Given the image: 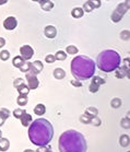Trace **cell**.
I'll return each mask as SVG.
<instances>
[{
    "mask_svg": "<svg viewBox=\"0 0 130 152\" xmlns=\"http://www.w3.org/2000/svg\"><path fill=\"white\" fill-rule=\"evenodd\" d=\"M54 137V127L49 121L37 118L28 126V139L33 145L41 147L48 145Z\"/></svg>",
    "mask_w": 130,
    "mask_h": 152,
    "instance_id": "6da1fadb",
    "label": "cell"
},
{
    "mask_svg": "<svg viewBox=\"0 0 130 152\" xmlns=\"http://www.w3.org/2000/svg\"><path fill=\"white\" fill-rule=\"evenodd\" d=\"M58 149L60 152H86L88 145L84 136L81 132L70 129L60 135Z\"/></svg>",
    "mask_w": 130,
    "mask_h": 152,
    "instance_id": "7a4b0ae2",
    "label": "cell"
},
{
    "mask_svg": "<svg viewBox=\"0 0 130 152\" xmlns=\"http://www.w3.org/2000/svg\"><path fill=\"white\" fill-rule=\"evenodd\" d=\"M95 62L88 56L80 55L72 59L70 69L74 79L79 81L91 79L95 73Z\"/></svg>",
    "mask_w": 130,
    "mask_h": 152,
    "instance_id": "3957f363",
    "label": "cell"
},
{
    "mask_svg": "<svg viewBox=\"0 0 130 152\" xmlns=\"http://www.w3.org/2000/svg\"><path fill=\"white\" fill-rule=\"evenodd\" d=\"M120 62L121 58L118 53L113 49H106L99 53L95 65L103 72H113L120 66Z\"/></svg>",
    "mask_w": 130,
    "mask_h": 152,
    "instance_id": "277c9868",
    "label": "cell"
},
{
    "mask_svg": "<svg viewBox=\"0 0 130 152\" xmlns=\"http://www.w3.org/2000/svg\"><path fill=\"white\" fill-rule=\"evenodd\" d=\"M128 10H129V0H126L125 2H121V4H119L117 6L116 9L113 11L110 19H112L113 22L117 23V22L121 21V19L128 12Z\"/></svg>",
    "mask_w": 130,
    "mask_h": 152,
    "instance_id": "5b68a950",
    "label": "cell"
},
{
    "mask_svg": "<svg viewBox=\"0 0 130 152\" xmlns=\"http://www.w3.org/2000/svg\"><path fill=\"white\" fill-rule=\"evenodd\" d=\"M25 79L28 81V86L30 90H36L39 86V81L37 79V76H35L31 72L25 73Z\"/></svg>",
    "mask_w": 130,
    "mask_h": 152,
    "instance_id": "8992f818",
    "label": "cell"
},
{
    "mask_svg": "<svg viewBox=\"0 0 130 152\" xmlns=\"http://www.w3.org/2000/svg\"><path fill=\"white\" fill-rule=\"evenodd\" d=\"M20 54L21 57L24 59V60H30V59L33 57L34 55V49L32 48L30 45H23L20 47Z\"/></svg>",
    "mask_w": 130,
    "mask_h": 152,
    "instance_id": "52a82bcc",
    "label": "cell"
},
{
    "mask_svg": "<svg viewBox=\"0 0 130 152\" xmlns=\"http://www.w3.org/2000/svg\"><path fill=\"white\" fill-rule=\"evenodd\" d=\"M43 62L41 60H35L33 62H30V70H28V72L33 73L35 76H37L38 73L42 72V70H43Z\"/></svg>",
    "mask_w": 130,
    "mask_h": 152,
    "instance_id": "ba28073f",
    "label": "cell"
},
{
    "mask_svg": "<svg viewBox=\"0 0 130 152\" xmlns=\"http://www.w3.org/2000/svg\"><path fill=\"white\" fill-rule=\"evenodd\" d=\"M18 21L14 17H8L6 20L4 21V28L8 31H12L17 28Z\"/></svg>",
    "mask_w": 130,
    "mask_h": 152,
    "instance_id": "9c48e42d",
    "label": "cell"
},
{
    "mask_svg": "<svg viewBox=\"0 0 130 152\" xmlns=\"http://www.w3.org/2000/svg\"><path fill=\"white\" fill-rule=\"evenodd\" d=\"M115 75L118 79H123V78H127L129 76V67L128 66H119L115 70Z\"/></svg>",
    "mask_w": 130,
    "mask_h": 152,
    "instance_id": "30bf717a",
    "label": "cell"
},
{
    "mask_svg": "<svg viewBox=\"0 0 130 152\" xmlns=\"http://www.w3.org/2000/svg\"><path fill=\"white\" fill-rule=\"evenodd\" d=\"M44 34L47 38H55L56 35H57V30H56L55 26H53V25H48V26L45 28Z\"/></svg>",
    "mask_w": 130,
    "mask_h": 152,
    "instance_id": "8fae6325",
    "label": "cell"
},
{
    "mask_svg": "<svg viewBox=\"0 0 130 152\" xmlns=\"http://www.w3.org/2000/svg\"><path fill=\"white\" fill-rule=\"evenodd\" d=\"M20 121H21V124L23 125L24 127H28L30 124L33 121V119H32L31 115L28 114V112H25V113H24V114L20 117Z\"/></svg>",
    "mask_w": 130,
    "mask_h": 152,
    "instance_id": "7c38bea8",
    "label": "cell"
},
{
    "mask_svg": "<svg viewBox=\"0 0 130 152\" xmlns=\"http://www.w3.org/2000/svg\"><path fill=\"white\" fill-rule=\"evenodd\" d=\"M9 148H10V141H9V139L1 137L0 138V151L6 152L9 150Z\"/></svg>",
    "mask_w": 130,
    "mask_h": 152,
    "instance_id": "4fadbf2b",
    "label": "cell"
},
{
    "mask_svg": "<svg viewBox=\"0 0 130 152\" xmlns=\"http://www.w3.org/2000/svg\"><path fill=\"white\" fill-rule=\"evenodd\" d=\"M42 9L44 11H50L53 8H54V2H51L50 0H44V1H41L39 2Z\"/></svg>",
    "mask_w": 130,
    "mask_h": 152,
    "instance_id": "5bb4252c",
    "label": "cell"
},
{
    "mask_svg": "<svg viewBox=\"0 0 130 152\" xmlns=\"http://www.w3.org/2000/svg\"><path fill=\"white\" fill-rule=\"evenodd\" d=\"M15 89H17V91L19 92V94H22V95H28V92H30V89H28V84H25V83L20 84V86H17Z\"/></svg>",
    "mask_w": 130,
    "mask_h": 152,
    "instance_id": "9a60e30c",
    "label": "cell"
},
{
    "mask_svg": "<svg viewBox=\"0 0 130 152\" xmlns=\"http://www.w3.org/2000/svg\"><path fill=\"white\" fill-rule=\"evenodd\" d=\"M54 77H55V79L57 80H61L64 79L66 77V71L62 68H56L55 70H54Z\"/></svg>",
    "mask_w": 130,
    "mask_h": 152,
    "instance_id": "2e32d148",
    "label": "cell"
},
{
    "mask_svg": "<svg viewBox=\"0 0 130 152\" xmlns=\"http://www.w3.org/2000/svg\"><path fill=\"white\" fill-rule=\"evenodd\" d=\"M97 114H99V111H97V108H95V107H88L85 110V112H84V115H86L89 118L91 117H94V116H97Z\"/></svg>",
    "mask_w": 130,
    "mask_h": 152,
    "instance_id": "e0dca14e",
    "label": "cell"
},
{
    "mask_svg": "<svg viewBox=\"0 0 130 152\" xmlns=\"http://www.w3.org/2000/svg\"><path fill=\"white\" fill-rule=\"evenodd\" d=\"M130 143V138L128 135H121L119 138V145L123 147V148H127Z\"/></svg>",
    "mask_w": 130,
    "mask_h": 152,
    "instance_id": "ac0fdd59",
    "label": "cell"
},
{
    "mask_svg": "<svg viewBox=\"0 0 130 152\" xmlns=\"http://www.w3.org/2000/svg\"><path fill=\"white\" fill-rule=\"evenodd\" d=\"M25 61H26V60H24L21 56H15V57L12 59V65H13L15 68H20Z\"/></svg>",
    "mask_w": 130,
    "mask_h": 152,
    "instance_id": "d6986e66",
    "label": "cell"
},
{
    "mask_svg": "<svg viewBox=\"0 0 130 152\" xmlns=\"http://www.w3.org/2000/svg\"><path fill=\"white\" fill-rule=\"evenodd\" d=\"M45 112H46V107H45L44 104L39 103L34 107V113L36 115H39V116H42V115L45 114Z\"/></svg>",
    "mask_w": 130,
    "mask_h": 152,
    "instance_id": "ffe728a7",
    "label": "cell"
},
{
    "mask_svg": "<svg viewBox=\"0 0 130 152\" xmlns=\"http://www.w3.org/2000/svg\"><path fill=\"white\" fill-rule=\"evenodd\" d=\"M71 14H72V17L74 18V19H80V18L83 17L84 11H83L82 8H74V9L71 11Z\"/></svg>",
    "mask_w": 130,
    "mask_h": 152,
    "instance_id": "44dd1931",
    "label": "cell"
},
{
    "mask_svg": "<svg viewBox=\"0 0 130 152\" xmlns=\"http://www.w3.org/2000/svg\"><path fill=\"white\" fill-rule=\"evenodd\" d=\"M28 95H22V94H20L17 99V103H18V105H20V106H25V105L28 104Z\"/></svg>",
    "mask_w": 130,
    "mask_h": 152,
    "instance_id": "7402d4cb",
    "label": "cell"
},
{
    "mask_svg": "<svg viewBox=\"0 0 130 152\" xmlns=\"http://www.w3.org/2000/svg\"><path fill=\"white\" fill-rule=\"evenodd\" d=\"M54 56H55V59H56V60L62 61V60H66V58H67V53L64 52V50H58V52L56 53V54Z\"/></svg>",
    "mask_w": 130,
    "mask_h": 152,
    "instance_id": "603a6c76",
    "label": "cell"
},
{
    "mask_svg": "<svg viewBox=\"0 0 130 152\" xmlns=\"http://www.w3.org/2000/svg\"><path fill=\"white\" fill-rule=\"evenodd\" d=\"M92 81L91 82H93V83H95V84H97L99 86H103V84H105V79H103V78H101V77H99V76H93L92 77Z\"/></svg>",
    "mask_w": 130,
    "mask_h": 152,
    "instance_id": "cb8c5ba5",
    "label": "cell"
},
{
    "mask_svg": "<svg viewBox=\"0 0 130 152\" xmlns=\"http://www.w3.org/2000/svg\"><path fill=\"white\" fill-rule=\"evenodd\" d=\"M89 124L92 125V126H95V127H99V126H101V124H102V121H101L97 116H94V117L90 118Z\"/></svg>",
    "mask_w": 130,
    "mask_h": 152,
    "instance_id": "d4e9b609",
    "label": "cell"
},
{
    "mask_svg": "<svg viewBox=\"0 0 130 152\" xmlns=\"http://www.w3.org/2000/svg\"><path fill=\"white\" fill-rule=\"evenodd\" d=\"M66 53L69 54V55H75V54L79 53V49L73 45H69V46H67V48H66Z\"/></svg>",
    "mask_w": 130,
    "mask_h": 152,
    "instance_id": "484cf974",
    "label": "cell"
},
{
    "mask_svg": "<svg viewBox=\"0 0 130 152\" xmlns=\"http://www.w3.org/2000/svg\"><path fill=\"white\" fill-rule=\"evenodd\" d=\"M35 152H53V148H51L50 145H49V143H48V145L38 147V149H36Z\"/></svg>",
    "mask_w": 130,
    "mask_h": 152,
    "instance_id": "4316f807",
    "label": "cell"
},
{
    "mask_svg": "<svg viewBox=\"0 0 130 152\" xmlns=\"http://www.w3.org/2000/svg\"><path fill=\"white\" fill-rule=\"evenodd\" d=\"M0 117L4 118V121H7L10 117V111L7 108H0Z\"/></svg>",
    "mask_w": 130,
    "mask_h": 152,
    "instance_id": "83f0119b",
    "label": "cell"
},
{
    "mask_svg": "<svg viewBox=\"0 0 130 152\" xmlns=\"http://www.w3.org/2000/svg\"><path fill=\"white\" fill-rule=\"evenodd\" d=\"M25 112H26V111H25V110H23V108H15V110L12 112V115H13L17 119H20V117L24 114V113H25Z\"/></svg>",
    "mask_w": 130,
    "mask_h": 152,
    "instance_id": "f1b7e54d",
    "label": "cell"
},
{
    "mask_svg": "<svg viewBox=\"0 0 130 152\" xmlns=\"http://www.w3.org/2000/svg\"><path fill=\"white\" fill-rule=\"evenodd\" d=\"M120 105H121V100L118 99V97H115V99L110 101V106L113 108H118V107H120Z\"/></svg>",
    "mask_w": 130,
    "mask_h": 152,
    "instance_id": "f546056e",
    "label": "cell"
},
{
    "mask_svg": "<svg viewBox=\"0 0 130 152\" xmlns=\"http://www.w3.org/2000/svg\"><path fill=\"white\" fill-rule=\"evenodd\" d=\"M89 4H91L92 9L94 10V9H97V8L101 7L102 2H101V0H89Z\"/></svg>",
    "mask_w": 130,
    "mask_h": 152,
    "instance_id": "4dcf8cb0",
    "label": "cell"
},
{
    "mask_svg": "<svg viewBox=\"0 0 130 152\" xmlns=\"http://www.w3.org/2000/svg\"><path fill=\"white\" fill-rule=\"evenodd\" d=\"M120 126H121L123 128H125V129H129V127H130V123H129V117H128V116L121 119Z\"/></svg>",
    "mask_w": 130,
    "mask_h": 152,
    "instance_id": "1f68e13d",
    "label": "cell"
},
{
    "mask_svg": "<svg viewBox=\"0 0 130 152\" xmlns=\"http://www.w3.org/2000/svg\"><path fill=\"white\" fill-rule=\"evenodd\" d=\"M9 58H10V53L8 52V50H2V52L0 53V59H1V60L6 61V60H8Z\"/></svg>",
    "mask_w": 130,
    "mask_h": 152,
    "instance_id": "d6a6232c",
    "label": "cell"
},
{
    "mask_svg": "<svg viewBox=\"0 0 130 152\" xmlns=\"http://www.w3.org/2000/svg\"><path fill=\"white\" fill-rule=\"evenodd\" d=\"M99 90V86H97V84H95V83L91 82V84L89 86V91H90V92H91V93H96Z\"/></svg>",
    "mask_w": 130,
    "mask_h": 152,
    "instance_id": "836d02e7",
    "label": "cell"
},
{
    "mask_svg": "<svg viewBox=\"0 0 130 152\" xmlns=\"http://www.w3.org/2000/svg\"><path fill=\"white\" fill-rule=\"evenodd\" d=\"M19 69L22 71V72H24V73H26V72H28V70H30V62L28 61H25L22 65V66L19 68Z\"/></svg>",
    "mask_w": 130,
    "mask_h": 152,
    "instance_id": "e575fe53",
    "label": "cell"
},
{
    "mask_svg": "<svg viewBox=\"0 0 130 152\" xmlns=\"http://www.w3.org/2000/svg\"><path fill=\"white\" fill-rule=\"evenodd\" d=\"M55 56L54 55H47L45 57V61L47 62V64H53V62H55Z\"/></svg>",
    "mask_w": 130,
    "mask_h": 152,
    "instance_id": "d590c367",
    "label": "cell"
},
{
    "mask_svg": "<svg viewBox=\"0 0 130 152\" xmlns=\"http://www.w3.org/2000/svg\"><path fill=\"white\" fill-rule=\"evenodd\" d=\"M70 83H71L73 86H75V88H81V86H82V83H81V81H79V80H77V79L71 80V81H70Z\"/></svg>",
    "mask_w": 130,
    "mask_h": 152,
    "instance_id": "8d00e7d4",
    "label": "cell"
},
{
    "mask_svg": "<svg viewBox=\"0 0 130 152\" xmlns=\"http://www.w3.org/2000/svg\"><path fill=\"white\" fill-rule=\"evenodd\" d=\"M120 38H121V39H125V41L129 39V31L121 32V33H120Z\"/></svg>",
    "mask_w": 130,
    "mask_h": 152,
    "instance_id": "74e56055",
    "label": "cell"
},
{
    "mask_svg": "<svg viewBox=\"0 0 130 152\" xmlns=\"http://www.w3.org/2000/svg\"><path fill=\"white\" fill-rule=\"evenodd\" d=\"M89 121H90V118L88 117L86 115L83 114L82 116H80V121L83 123V124H89Z\"/></svg>",
    "mask_w": 130,
    "mask_h": 152,
    "instance_id": "f35d334b",
    "label": "cell"
},
{
    "mask_svg": "<svg viewBox=\"0 0 130 152\" xmlns=\"http://www.w3.org/2000/svg\"><path fill=\"white\" fill-rule=\"evenodd\" d=\"M22 83H24V80L22 79V78H18V79L14 80L13 86H14V88H17V86H19L20 84H22Z\"/></svg>",
    "mask_w": 130,
    "mask_h": 152,
    "instance_id": "ab89813d",
    "label": "cell"
},
{
    "mask_svg": "<svg viewBox=\"0 0 130 152\" xmlns=\"http://www.w3.org/2000/svg\"><path fill=\"white\" fill-rule=\"evenodd\" d=\"M6 45V39L4 37H0V48Z\"/></svg>",
    "mask_w": 130,
    "mask_h": 152,
    "instance_id": "60d3db41",
    "label": "cell"
},
{
    "mask_svg": "<svg viewBox=\"0 0 130 152\" xmlns=\"http://www.w3.org/2000/svg\"><path fill=\"white\" fill-rule=\"evenodd\" d=\"M4 121H4V118H1V117H0V127H1V126H4Z\"/></svg>",
    "mask_w": 130,
    "mask_h": 152,
    "instance_id": "b9f144b4",
    "label": "cell"
},
{
    "mask_svg": "<svg viewBox=\"0 0 130 152\" xmlns=\"http://www.w3.org/2000/svg\"><path fill=\"white\" fill-rule=\"evenodd\" d=\"M123 61H125V66H128V65H129V58H126ZM128 67H129V66H128Z\"/></svg>",
    "mask_w": 130,
    "mask_h": 152,
    "instance_id": "7bdbcfd3",
    "label": "cell"
},
{
    "mask_svg": "<svg viewBox=\"0 0 130 152\" xmlns=\"http://www.w3.org/2000/svg\"><path fill=\"white\" fill-rule=\"evenodd\" d=\"M8 2V0H0V6H2V4H6Z\"/></svg>",
    "mask_w": 130,
    "mask_h": 152,
    "instance_id": "ee69618b",
    "label": "cell"
},
{
    "mask_svg": "<svg viewBox=\"0 0 130 152\" xmlns=\"http://www.w3.org/2000/svg\"><path fill=\"white\" fill-rule=\"evenodd\" d=\"M23 152H35L34 150H32V149H25Z\"/></svg>",
    "mask_w": 130,
    "mask_h": 152,
    "instance_id": "f6af8a7d",
    "label": "cell"
},
{
    "mask_svg": "<svg viewBox=\"0 0 130 152\" xmlns=\"http://www.w3.org/2000/svg\"><path fill=\"white\" fill-rule=\"evenodd\" d=\"M1 137H2V132L0 130V138H1Z\"/></svg>",
    "mask_w": 130,
    "mask_h": 152,
    "instance_id": "bcb514c9",
    "label": "cell"
},
{
    "mask_svg": "<svg viewBox=\"0 0 130 152\" xmlns=\"http://www.w3.org/2000/svg\"><path fill=\"white\" fill-rule=\"evenodd\" d=\"M32 1H36V2H38V1H39V0H32Z\"/></svg>",
    "mask_w": 130,
    "mask_h": 152,
    "instance_id": "7dc6e473",
    "label": "cell"
},
{
    "mask_svg": "<svg viewBox=\"0 0 130 152\" xmlns=\"http://www.w3.org/2000/svg\"><path fill=\"white\" fill-rule=\"evenodd\" d=\"M107 1H108V0H107Z\"/></svg>",
    "mask_w": 130,
    "mask_h": 152,
    "instance_id": "c3c4849f",
    "label": "cell"
}]
</instances>
